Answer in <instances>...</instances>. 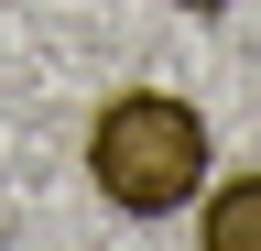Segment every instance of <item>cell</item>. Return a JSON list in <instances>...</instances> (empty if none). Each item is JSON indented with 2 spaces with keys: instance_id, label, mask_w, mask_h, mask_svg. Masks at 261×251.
I'll return each instance as SVG.
<instances>
[{
  "instance_id": "1",
  "label": "cell",
  "mask_w": 261,
  "mask_h": 251,
  "mask_svg": "<svg viewBox=\"0 0 261 251\" xmlns=\"http://www.w3.org/2000/svg\"><path fill=\"white\" fill-rule=\"evenodd\" d=\"M207 175H218V142H207V109L196 99H174V87H109L98 99L87 186L120 218H174V208H196Z\"/></svg>"
},
{
  "instance_id": "2",
  "label": "cell",
  "mask_w": 261,
  "mask_h": 251,
  "mask_svg": "<svg viewBox=\"0 0 261 251\" xmlns=\"http://www.w3.org/2000/svg\"><path fill=\"white\" fill-rule=\"evenodd\" d=\"M196 240L207 251H261V175H207L196 186Z\"/></svg>"
},
{
  "instance_id": "3",
  "label": "cell",
  "mask_w": 261,
  "mask_h": 251,
  "mask_svg": "<svg viewBox=\"0 0 261 251\" xmlns=\"http://www.w3.org/2000/svg\"><path fill=\"white\" fill-rule=\"evenodd\" d=\"M174 11H228V0H174Z\"/></svg>"
}]
</instances>
